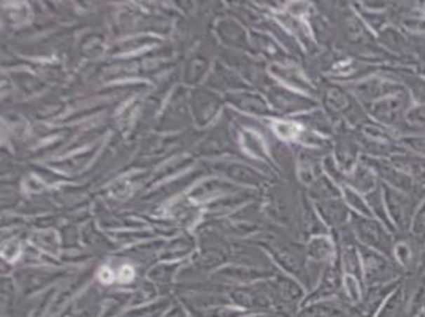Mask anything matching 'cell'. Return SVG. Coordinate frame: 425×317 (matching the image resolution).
<instances>
[{
  "mask_svg": "<svg viewBox=\"0 0 425 317\" xmlns=\"http://www.w3.org/2000/svg\"><path fill=\"white\" fill-rule=\"evenodd\" d=\"M100 279H102V281H107V283L112 281L113 276H112V273H110V270H108V268H103V270L100 271Z\"/></svg>",
  "mask_w": 425,
  "mask_h": 317,
  "instance_id": "2",
  "label": "cell"
},
{
  "mask_svg": "<svg viewBox=\"0 0 425 317\" xmlns=\"http://www.w3.org/2000/svg\"><path fill=\"white\" fill-rule=\"evenodd\" d=\"M133 270L130 267H124L123 268V271H121V274H119V278L123 279V281H129V279H132V276H133Z\"/></svg>",
  "mask_w": 425,
  "mask_h": 317,
  "instance_id": "1",
  "label": "cell"
}]
</instances>
